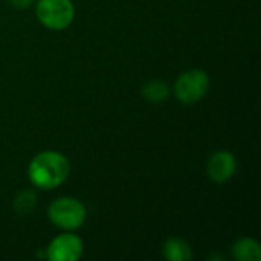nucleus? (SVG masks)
Wrapping results in <instances>:
<instances>
[{
	"label": "nucleus",
	"instance_id": "obj_1",
	"mask_svg": "<svg viewBox=\"0 0 261 261\" xmlns=\"http://www.w3.org/2000/svg\"><path fill=\"white\" fill-rule=\"evenodd\" d=\"M70 165L66 156L57 151H43L37 154L29 164V179L41 190H52L60 187L69 176Z\"/></svg>",
	"mask_w": 261,
	"mask_h": 261
},
{
	"label": "nucleus",
	"instance_id": "obj_2",
	"mask_svg": "<svg viewBox=\"0 0 261 261\" xmlns=\"http://www.w3.org/2000/svg\"><path fill=\"white\" fill-rule=\"evenodd\" d=\"M47 216L55 226L66 231H73L83 226L86 220V208L73 197H61L50 203Z\"/></svg>",
	"mask_w": 261,
	"mask_h": 261
},
{
	"label": "nucleus",
	"instance_id": "obj_3",
	"mask_svg": "<svg viewBox=\"0 0 261 261\" xmlns=\"http://www.w3.org/2000/svg\"><path fill=\"white\" fill-rule=\"evenodd\" d=\"M38 20L49 29H66L73 17L75 8L70 0H40L37 5Z\"/></svg>",
	"mask_w": 261,
	"mask_h": 261
},
{
	"label": "nucleus",
	"instance_id": "obj_4",
	"mask_svg": "<svg viewBox=\"0 0 261 261\" xmlns=\"http://www.w3.org/2000/svg\"><path fill=\"white\" fill-rule=\"evenodd\" d=\"M210 90V76L200 69H193L182 73L176 84L174 93L182 104H196Z\"/></svg>",
	"mask_w": 261,
	"mask_h": 261
},
{
	"label": "nucleus",
	"instance_id": "obj_5",
	"mask_svg": "<svg viewBox=\"0 0 261 261\" xmlns=\"http://www.w3.org/2000/svg\"><path fill=\"white\" fill-rule=\"evenodd\" d=\"M83 255V242L73 234H63L54 239L47 248V258L52 261H75Z\"/></svg>",
	"mask_w": 261,
	"mask_h": 261
},
{
	"label": "nucleus",
	"instance_id": "obj_6",
	"mask_svg": "<svg viewBox=\"0 0 261 261\" xmlns=\"http://www.w3.org/2000/svg\"><path fill=\"white\" fill-rule=\"evenodd\" d=\"M206 171L213 182H228L237 171V161L229 151H217L210 158Z\"/></svg>",
	"mask_w": 261,
	"mask_h": 261
},
{
	"label": "nucleus",
	"instance_id": "obj_7",
	"mask_svg": "<svg viewBox=\"0 0 261 261\" xmlns=\"http://www.w3.org/2000/svg\"><path fill=\"white\" fill-rule=\"evenodd\" d=\"M232 257L239 261H260V245L252 239H242L232 246Z\"/></svg>",
	"mask_w": 261,
	"mask_h": 261
},
{
	"label": "nucleus",
	"instance_id": "obj_8",
	"mask_svg": "<svg viewBox=\"0 0 261 261\" xmlns=\"http://www.w3.org/2000/svg\"><path fill=\"white\" fill-rule=\"evenodd\" d=\"M164 257L170 261H190L193 254L190 245L182 239H168L164 245Z\"/></svg>",
	"mask_w": 261,
	"mask_h": 261
},
{
	"label": "nucleus",
	"instance_id": "obj_9",
	"mask_svg": "<svg viewBox=\"0 0 261 261\" xmlns=\"http://www.w3.org/2000/svg\"><path fill=\"white\" fill-rule=\"evenodd\" d=\"M168 86L164 84L162 81H150L142 89V95L145 96V99L151 102H162L164 99L168 98Z\"/></svg>",
	"mask_w": 261,
	"mask_h": 261
},
{
	"label": "nucleus",
	"instance_id": "obj_10",
	"mask_svg": "<svg viewBox=\"0 0 261 261\" xmlns=\"http://www.w3.org/2000/svg\"><path fill=\"white\" fill-rule=\"evenodd\" d=\"M35 205V196L31 191H23L20 196L15 197V211L20 214H28L32 211Z\"/></svg>",
	"mask_w": 261,
	"mask_h": 261
},
{
	"label": "nucleus",
	"instance_id": "obj_11",
	"mask_svg": "<svg viewBox=\"0 0 261 261\" xmlns=\"http://www.w3.org/2000/svg\"><path fill=\"white\" fill-rule=\"evenodd\" d=\"M32 0H9V3L14 6V8H26L28 5H31Z\"/></svg>",
	"mask_w": 261,
	"mask_h": 261
}]
</instances>
